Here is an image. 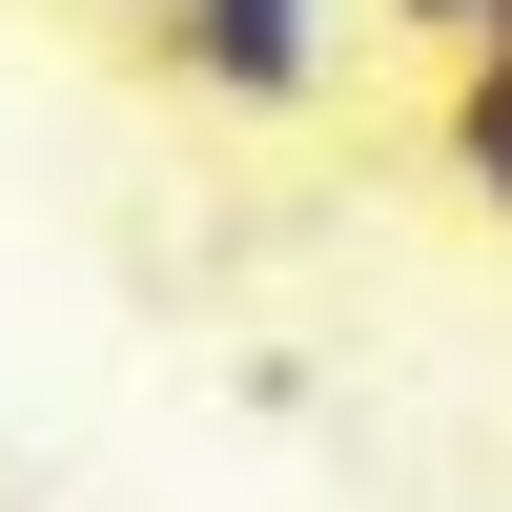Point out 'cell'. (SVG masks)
Masks as SVG:
<instances>
[{
    "label": "cell",
    "mask_w": 512,
    "mask_h": 512,
    "mask_svg": "<svg viewBox=\"0 0 512 512\" xmlns=\"http://www.w3.org/2000/svg\"><path fill=\"white\" fill-rule=\"evenodd\" d=\"M164 82L226 123H308L328 103V0H185L164 21Z\"/></svg>",
    "instance_id": "1"
},
{
    "label": "cell",
    "mask_w": 512,
    "mask_h": 512,
    "mask_svg": "<svg viewBox=\"0 0 512 512\" xmlns=\"http://www.w3.org/2000/svg\"><path fill=\"white\" fill-rule=\"evenodd\" d=\"M451 185H472L492 226H512V21L472 41V62H451Z\"/></svg>",
    "instance_id": "2"
},
{
    "label": "cell",
    "mask_w": 512,
    "mask_h": 512,
    "mask_svg": "<svg viewBox=\"0 0 512 512\" xmlns=\"http://www.w3.org/2000/svg\"><path fill=\"white\" fill-rule=\"evenodd\" d=\"M390 21H410V41H431V62H472V41L512 21V0H390Z\"/></svg>",
    "instance_id": "3"
},
{
    "label": "cell",
    "mask_w": 512,
    "mask_h": 512,
    "mask_svg": "<svg viewBox=\"0 0 512 512\" xmlns=\"http://www.w3.org/2000/svg\"><path fill=\"white\" fill-rule=\"evenodd\" d=\"M123 21H144V41H164V21H185V0H123Z\"/></svg>",
    "instance_id": "4"
}]
</instances>
